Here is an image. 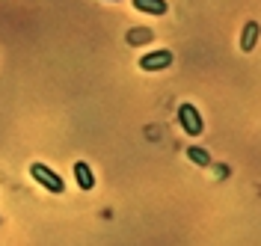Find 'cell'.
<instances>
[{
  "instance_id": "2",
  "label": "cell",
  "mask_w": 261,
  "mask_h": 246,
  "mask_svg": "<svg viewBox=\"0 0 261 246\" xmlns=\"http://www.w3.org/2000/svg\"><path fill=\"white\" fill-rule=\"evenodd\" d=\"M178 125L190 136H199V133L205 131V122H202V116H199V110H196L193 104H181L178 107Z\"/></svg>"
},
{
  "instance_id": "1",
  "label": "cell",
  "mask_w": 261,
  "mask_h": 246,
  "mask_svg": "<svg viewBox=\"0 0 261 246\" xmlns=\"http://www.w3.org/2000/svg\"><path fill=\"white\" fill-rule=\"evenodd\" d=\"M30 175L36 178V184H42L48 193H63L65 190V181L50 169V166H45V163H33L30 166Z\"/></svg>"
},
{
  "instance_id": "3",
  "label": "cell",
  "mask_w": 261,
  "mask_h": 246,
  "mask_svg": "<svg viewBox=\"0 0 261 246\" xmlns=\"http://www.w3.org/2000/svg\"><path fill=\"white\" fill-rule=\"evenodd\" d=\"M172 60H175L172 50L161 48V50H151L146 57H140V68H143V71H163V68L172 66Z\"/></svg>"
},
{
  "instance_id": "7",
  "label": "cell",
  "mask_w": 261,
  "mask_h": 246,
  "mask_svg": "<svg viewBox=\"0 0 261 246\" xmlns=\"http://www.w3.org/2000/svg\"><path fill=\"white\" fill-rule=\"evenodd\" d=\"M154 39V33L148 27H130L128 30V45H148Z\"/></svg>"
},
{
  "instance_id": "4",
  "label": "cell",
  "mask_w": 261,
  "mask_h": 246,
  "mask_svg": "<svg viewBox=\"0 0 261 246\" xmlns=\"http://www.w3.org/2000/svg\"><path fill=\"white\" fill-rule=\"evenodd\" d=\"M258 36H261V24L258 21H246L244 33H241V50H244V53H252L255 42H258Z\"/></svg>"
},
{
  "instance_id": "5",
  "label": "cell",
  "mask_w": 261,
  "mask_h": 246,
  "mask_svg": "<svg viewBox=\"0 0 261 246\" xmlns=\"http://www.w3.org/2000/svg\"><path fill=\"white\" fill-rule=\"evenodd\" d=\"M74 178H77V187H81V190H92V187H95L92 166L86 163V160H77V163H74Z\"/></svg>"
},
{
  "instance_id": "8",
  "label": "cell",
  "mask_w": 261,
  "mask_h": 246,
  "mask_svg": "<svg viewBox=\"0 0 261 246\" xmlns=\"http://www.w3.org/2000/svg\"><path fill=\"white\" fill-rule=\"evenodd\" d=\"M187 157H190L196 166H211V154H208L202 146H190L187 148Z\"/></svg>"
},
{
  "instance_id": "6",
  "label": "cell",
  "mask_w": 261,
  "mask_h": 246,
  "mask_svg": "<svg viewBox=\"0 0 261 246\" xmlns=\"http://www.w3.org/2000/svg\"><path fill=\"white\" fill-rule=\"evenodd\" d=\"M130 3H134V9H140L146 15H166L169 12L166 0H130Z\"/></svg>"
}]
</instances>
